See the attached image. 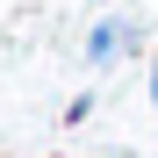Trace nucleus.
<instances>
[{
	"label": "nucleus",
	"mask_w": 158,
	"mask_h": 158,
	"mask_svg": "<svg viewBox=\"0 0 158 158\" xmlns=\"http://www.w3.org/2000/svg\"><path fill=\"white\" fill-rule=\"evenodd\" d=\"M122 43H137V22H101V29L86 36V58H94V65H108Z\"/></svg>",
	"instance_id": "f257e3e1"
},
{
	"label": "nucleus",
	"mask_w": 158,
	"mask_h": 158,
	"mask_svg": "<svg viewBox=\"0 0 158 158\" xmlns=\"http://www.w3.org/2000/svg\"><path fill=\"white\" fill-rule=\"evenodd\" d=\"M151 101H158V65H151Z\"/></svg>",
	"instance_id": "f03ea898"
}]
</instances>
